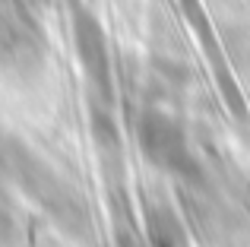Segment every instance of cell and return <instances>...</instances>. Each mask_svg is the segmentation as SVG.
Listing matches in <instances>:
<instances>
[{"instance_id":"1","label":"cell","mask_w":250,"mask_h":247,"mask_svg":"<svg viewBox=\"0 0 250 247\" xmlns=\"http://www.w3.org/2000/svg\"><path fill=\"white\" fill-rule=\"evenodd\" d=\"M3 159H6L10 174L25 190V197L35 200L61 228H67V231H80L83 228V203L67 187V181H63L57 171H51L48 162L38 159L32 149H25L22 143H16V140L6 143Z\"/></svg>"},{"instance_id":"3","label":"cell","mask_w":250,"mask_h":247,"mask_svg":"<svg viewBox=\"0 0 250 247\" xmlns=\"http://www.w3.org/2000/svg\"><path fill=\"white\" fill-rule=\"evenodd\" d=\"M136 140H140L146 162L155 165L159 171L177 174V178L193 171V155H190L187 133H184L181 121L171 118L168 111H159V108L143 111L140 124H136Z\"/></svg>"},{"instance_id":"2","label":"cell","mask_w":250,"mask_h":247,"mask_svg":"<svg viewBox=\"0 0 250 247\" xmlns=\"http://www.w3.org/2000/svg\"><path fill=\"white\" fill-rule=\"evenodd\" d=\"M44 67V35L22 0H0V70L16 82L35 80Z\"/></svg>"},{"instance_id":"4","label":"cell","mask_w":250,"mask_h":247,"mask_svg":"<svg viewBox=\"0 0 250 247\" xmlns=\"http://www.w3.org/2000/svg\"><path fill=\"white\" fill-rule=\"evenodd\" d=\"M73 41H76V54L80 63L89 76V82L111 102V57H108V41L104 32L98 25V19L89 10L76 6L73 10Z\"/></svg>"},{"instance_id":"5","label":"cell","mask_w":250,"mask_h":247,"mask_svg":"<svg viewBox=\"0 0 250 247\" xmlns=\"http://www.w3.org/2000/svg\"><path fill=\"white\" fill-rule=\"evenodd\" d=\"M13 235H16V222L6 209H0V241H10Z\"/></svg>"}]
</instances>
